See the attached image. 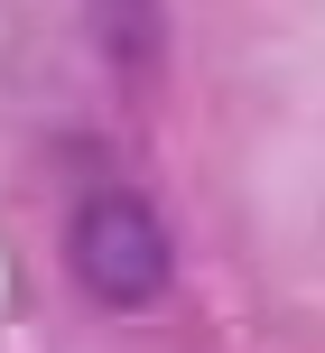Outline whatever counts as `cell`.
Masks as SVG:
<instances>
[{"mask_svg": "<svg viewBox=\"0 0 325 353\" xmlns=\"http://www.w3.org/2000/svg\"><path fill=\"white\" fill-rule=\"evenodd\" d=\"M103 47L121 74H140L158 56V0H103Z\"/></svg>", "mask_w": 325, "mask_h": 353, "instance_id": "2", "label": "cell"}, {"mask_svg": "<svg viewBox=\"0 0 325 353\" xmlns=\"http://www.w3.org/2000/svg\"><path fill=\"white\" fill-rule=\"evenodd\" d=\"M65 270H74V288H84L93 307L140 316L167 288V223L140 195L103 186V195H84V214H74V232H65Z\"/></svg>", "mask_w": 325, "mask_h": 353, "instance_id": "1", "label": "cell"}]
</instances>
